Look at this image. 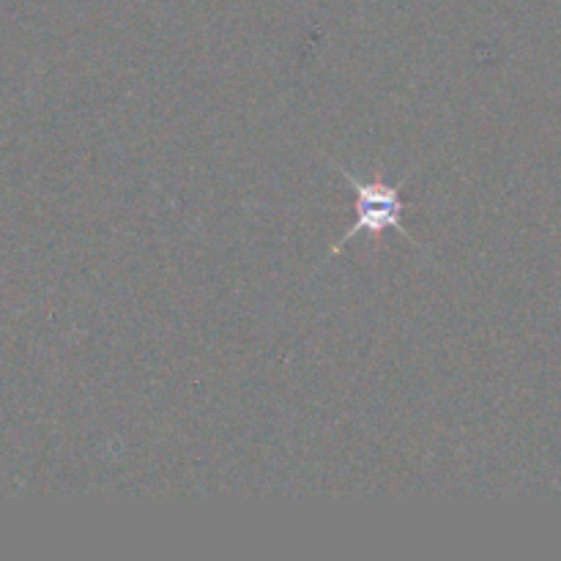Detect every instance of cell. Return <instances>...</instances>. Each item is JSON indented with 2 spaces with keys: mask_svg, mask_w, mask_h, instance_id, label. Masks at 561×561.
Returning a JSON list of instances; mask_svg holds the SVG:
<instances>
[{
  "mask_svg": "<svg viewBox=\"0 0 561 561\" xmlns=\"http://www.w3.org/2000/svg\"><path fill=\"white\" fill-rule=\"evenodd\" d=\"M332 164H334V170H337V173L343 175V179L348 181L351 186H354V195H356V222L351 225L348 233L340 236L337 244H334L332 250H329L327 261H329V257L337 255V252L343 250V247L348 244L351 239H356V236L365 233V230L370 236H383V233H387V230H398V233L403 236L405 241H411V244L420 247V250H422L420 241H416L414 236H411L409 230H405V225H403V214H405L403 186L409 184L411 173L403 175V179H400L398 184H387V181H367V184H365V181L356 179L354 173H348V170H345L343 164H337V162H332Z\"/></svg>",
  "mask_w": 561,
  "mask_h": 561,
  "instance_id": "1",
  "label": "cell"
}]
</instances>
